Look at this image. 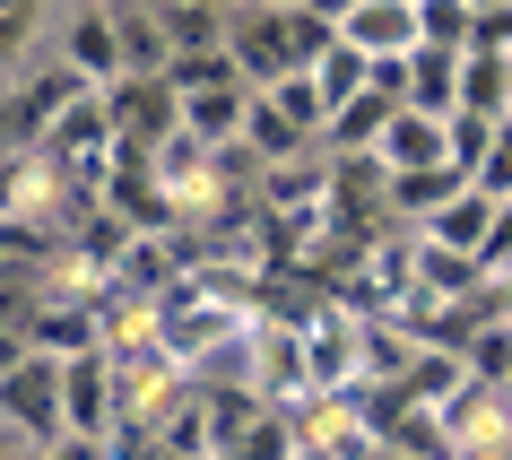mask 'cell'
Masks as SVG:
<instances>
[{"label":"cell","mask_w":512,"mask_h":460,"mask_svg":"<svg viewBox=\"0 0 512 460\" xmlns=\"http://www.w3.org/2000/svg\"><path fill=\"white\" fill-rule=\"evenodd\" d=\"M200 9H235V0H200Z\"/></svg>","instance_id":"cell-37"},{"label":"cell","mask_w":512,"mask_h":460,"mask_svg":"<svg viewBox=\"0 0 512 460\" xmlns=\"http://www.w3.org/2000/svg\"><path fill=\"white\" fill-rule=\"evenodd\" d=\"M9 148H27V139H18V113H9V87H0V157Z\"/></svg>","instance_id":"cell-33"},{"label":"cell","mask_w":512,"mask_h":460,"mask_svg":"<svg viewBox=\"0 0 512 460\" xmlns=\"http://www.w3.org/2000/svg\"><path fill=\"white\" fill-rule=\"evenodd\" d=\"M296 9L313 18V27H330V35H339V27H348V9H356V0H296Z\"/></svg>","instance_id":"cell-31"},{"label":"cell","mask_w":512,"mask_h":460,"mask_svg":"<svg viewBox=\"0 0 512 460\" xmlns=\"http://www.w3.org/2000/svg\"><path fill=\"white\" fill-rule=\"evenodd\" d=\"M174 96H191V87H226V79H243V61L226 53V44H200V53H165V70H157ZM252 87V79H243Z\"/></svg>","instance_id":"cell-23"},{"label":"cell","mask_w":512,"mask_h":460,"mask_svg":"<svg viewBox=\"0 0 512 460\" xmlns=\"http://www.w3.org/2000/svg\"><path fill=\"white\" fill-rule=\"evenodd\" d=\"M235 148H243L252 165H287V157H304V148H322V139H313V131H296V122H287V113H278L270 96L252 87V105H243V131H235Z\"/></svg>","instance_id":"cell-14"},{"label":"cell","mask_w":512,"mask_h":460,"mask_svg":"<svg viewBox=\"0 0 512 460\" xmlns=\"http://www.w3.org/2000/svg\"><path fill=\"white\" fill-rule=\"evenodd\" d=\"M486 139H495V113H469V105H460L452 122H443V165H460V174H478Z\"/></svg>","instance_id":"cell-28"},{"label":"cell","mask_w":512,"mask_h":460,"mask_svg":"<svg viewBox=\"0 0 512 460\" xmlns=\"http://www.w3.org/2000/svg\"><path fill=\"white\" fill-rule=\"evenodd\" d=\"M339 35L374 61H400V53H417V0H356Z\"/></svg>","instance_id":"cell-10"},{"label":"cell","mask_w":512,"mask_h":460,"mask_svg":"<svg viewBox=\"0 0 512 460\" xmlns=\"http://www.w3.org/2000/svg\"><path fill=\"white\" fill-rule=\"evenodd\" d=\"M0 426L18 434L27 452H53V443H70V426H61V356L35 348L18 374H0Z\"/></svg>","instance_id":"cell-2"},{"label":"cell","mask_w":512,"mask_h":460,"mask_svg":"<svg viewBox=\"0 0 512 460\" xmlns=\"http://www.w3.org/2000/svg\"><path fill=\"white\" fill-rule=\"evenodd\" d=\"M27 356H35V348H27V330H0V374H18Z\"/></svg>","instance_id":"cell-32"},{"label":"cell","mask_w":512,"mask_h":460,"mask_svg":"<svg viewBox=\"0 0 512 460\" xmlns=\"http://www.w3.org/2000/svg\"><path fill=\"white\" fill-rule=\"evenodd\" d=\"M53 61H70V70H79L87 87L131 79V61H122V27H113V0H79V9H61Z\"/></svg>","instance_id":"cell-7"},{"label":"cell","mask_w":512,"mask_h":460,"mask_svg":"<svg viewBox=\"0 0 512 460\" xmlns=\"http://www.w3.org/2000/svg\"><path fill=\"white\" fill-rule=\"evenodd\" d=\"M226 18H235V9H200V0H157L165 53H200V44H226Z\"/></svg>","instance_id":"cell-22"},{"label":"cell","mask_w":512,"mask_h":460,"mask_svg":"<svg viewBox=\"0 0 512 460\" xmlns=\"http://www.w3.org/2000/svg\"><path fill=\"white\" fill-rule=\"evenodd\" d=\"M61 9H79V0H61Z\"/></svg>","instance_id":"cell-38"},{"label":"cell","mask_w":512,"mask_h":460,"mask_svg":"<svg viewBox=\"0 0 512 460\" xmlns=\"http://www.w3.org/2000/svg\"><path fill=\"white\" fill-rule=\"evenodd\" d=\"M70 96H87V79L70 70V61H44L35 79H18V87H9V113H18V139L35 148V131H44V122H53V113L70 105Z\"/></svg>","instance_id":"cell-17"},{"label":"cell","mask_w":512,"mask_h":460,"mask_svg":"<svg viewBox=\"0 0 512 460\" xmlns=\"http://www.w3.org/2000/svg\"><path fill=\"white\" fill-rule=\"evenodd\" d=\"M304 70H313V96H322V113H339L348 96H365V87H374V53H356L348 35H330V44L304 61Z\"/></svg>","instance_id":"cell-19"},{"label":"cell","mask_w":512,"mask_h":460,"mask_svg":"<svg viewBox=\"0 0 512 460\" xmlns=\"http://www.w3.org/2000/svg\"><path fill=\"white\" fill-rule=\"evenodd\" d=\"M400 105H408V113H434V122H452V113H460V53H443V44L400 53Z\"/></svg>","instance_id":"cell-9"},{"label":"cell","mask_w":512,"mask_h":460,"mask_svg":"<svg viewBox=\"0 0 512 460\" xmlns=\"http://www.w3.org/2000/svg\"><path fill=\"white\" fill-rule=\"evenodd\" d=\"M287 452H296V417L287 408H252V426L235 434L226 460H287Z\"/></svg>","instance_id":"cell-26"},{"label":"cell","mask_w":512,"mask_h":460,"mask_svg":"<svg viewBox=\"0 0 512 460\" xmlns=\"http://www.w3.org/2000/svg\"><path fill=\"white\" fill-rule=\"evenodd\" d=\"M243 105H252V87L226 79V87H191V96H174V113H183L191 139H209V148H235L243 131Z\"/></svg>","instance_id":"cell-18"},{"label":"cell","mask_w":512,"mask_h":460,"mask_svg":"<svg viewBox=\"0 0 512 460\" xmlns=\"http://www.w3.org/2000/svg\"><path fill=\"white\" fill-rule=\"evenodd\" d=\"M356 330H365V313H348L339 296H322V304H304V313H296L304 382H313V391H365V365H356Z\"/></svg>","instance_id":"cell-4"},{"label":"cell","mask_w":512,"mask_h":460,"mask_svg":"<svg viewBox=\"0 0 512 460\" xmlns=\"http://www.w3.org/2000/svg\"><path fill=\"white\" fill-rule=\"evenodd\" d=\"M417 44L469 53V44H478V9H469V0H417Z\"/></svg>","instance_id":"cell-25"},{"label":"cell","mask_w":512,"mask_h":460,"mask_svg":"<svg viewBox=\"0 0 512 460\" xmlns=\"http://www.w3.org/2000/svg\"><path fill=\"white\" fill-rule=\"evenodd\" d=\"M374 165L382 174H426V165H443V122L400 105L391 122H382V139H374Z\"/></svg>","instance_id":"cell-12"},{"label":"cell","mask_w":512,"mask_h":460,"mask_svg":"<svg viewBox=\"0 0 512 460\" xmlns=\"http://www.w3.org/2000/svg\"><path fill=\"white\" fill-rule=\"evenodd\" d=\"M61 426H70V443H105V434L122 426L113 348H79V356H61Z\"/></svg>","instance_id":"cell-6"},{"label":"cell","mask_w":512,"mask_h":460,"mask_svg":"<svg viewBox=\"0 0 512 460\" xmlns=\"http://www.w3.org/2000/svg\"><path fill=\"white\" fill-rule=\"evenodd\" d=\"M243 391L261 408H296V400H313V382H304V339H296V322H261L252 313V339H243Z\"/></svg>","instance_id":"cell-5"},{"label":"cell","mask_w":512,"mask_h":460,"mask_svg":"<svg viewBox=\"0 0 512 460\" xmlns=\"http://www.w3.org/2000/svg\"><path fill=\"white\" fill-rule=\"evenodd\" d=\"M365 460H408V452H400V443H374V452H365Z\"/></svg>","instance_id":"cell-34"},{"label":"cell","mask_w":512,"mask_h":460,"mask_svg":"<svg viewBox=\"0 0 512 460\" xmlns=\"http://www.w3.org/2000/svg\"><path fill=\"white\" fill-rule=\"evenodd\" d=\"M261 96H270V105L287 113L296 131H313V139H322V122H330V113H322V96H313V70H278V79L261 87Z\"/></svg>","instance_id":"cell-27"},{"label":"cell","mask_w":512,"mask_h":460,"mask_svg":"<svg viewBox=\"0 0 512 460\" xmlns=\"http://www.w3.org/2000/svg\"><path fill=\"white\" fill-rule=\"evenodd\" d=\"M469 183L486 191V200H512V113L495 122V139H486V157H478V174Z\"/></svg>","instance_id":"cell-29"},{"label":"cell","mask_w":512,"mask_h":460,"mask_svg":"<svg viewBox=\"0 0 512 460\" xmlns=\"http://www.w3.org/2000/svg\"><path fill=\"white\" fill-rule=\"evenodd\" d=\"M460 183H469L460 165H426V174H382V209H400L408 226H426V217L443 209V200H452Z\"/></svg>","instance_id":"cell-20"},{"label":"cell","mask_w":512,"mask_h":460,"mask_svg":"<svg viewBox=\"0 0 512 460\" xmlns=\"http://www.w3.org/2000/svg\"><path fill=\"white\" fill-rule=\"evenodd\" d=\"M443 434H452V460H504L512 452V391L504 382H469L443 408Z\"/></svg>","instance_id":"cell-8"},{"label":"cell","mask_w":512,"mask_h":460,"mask_svg":"<svg viewBox=\"0 0 512 460\" xmlns=\"http://www.w3.org/2000/svg\"><path fill=\"white\" fill-rule=\"evenodd\" d=\"M235 9H296V0H235Z\"/></svg>","instance_id":"cell-35"},{"label":"cell","mask_w":512,"mask_h":460,"mask_svg":"<svg viewBox=\"0 0 512 460\" xmlns=\"http://www.w3.org/2000/svg\"><path fill=\"white\" fill-rule=\"evenodd\" d=\"M322 44H330V27H313L304 9H235V18H226V53L243 61L252 87H270L278 70H304Z\"/></svg>","instance_id":"cell-1"},{"label":"cell","mask_w":512,"mask_h":460,"mask_svg":"<svg viewBox=\"0 0 512 460\" xmlns=\"http://www.w3.org/2000/svg\"><path fill=\"white\" fill-rule=\"evenodd\" d=\"M391 113H400V96H391V87H365V96H348V105L322 122V148L330 157H374V139H382Z\"/></svg>","instance_id":"cell-16"},{"label":"cell","mask_w":512,"mask_h":460,"mask_svg":"<svg viewBox=\"0 0 512 460\" xmlns=\"http://www.w3.org/2000/svg\"><path fill=\"white\" fill-rule=\"evenodd\" d=\"M469 53H504V61H512V9H486V18H478V44H469Z\"/></svg>","instance_id":"cell-30"},{"label":"cell","mask_w":512,"mask_h":460,"mask_svg":"<svg viewBox=\"0 0 512 460\" xmlns=\"http://www.w3.org/2000/svg\"><path fill=\"white\" fill-rule=\"evenodd\" d=\"M460 105L469 113H512V61L504 53H460Z\"/></svg>","instance_id":"cell-21"},{"label":"cell","mask_w":512,"mask_h":460,"mask_svg":"<svg viewBox=\"0 0 512 460\" xmlns=\"http://www.w3.org/2000/svg\"><path fill=\"white\" fill-rule=\"evenodd\" d=\"M469 9H478V18H486V9H512V0H469Z\"/></svg>","instance_id":"cell-36"},{"label":"cell","mask_w":512,"mask_h":460,"mask_svg":"<svg viewBox=\"0 0 512 460\" xmlns=\"http://www.w3.org/2000/svg\"><path fill=\"white\" fill-rule=\"evenodd\" d=\"M495 209H504V200H486L478 183H460L452 200H443V209L417 226V235H426V244H443V252H469V261H478V244H486V226H495Z\"/></svg>","instance_id":"cell-15"},{"label":"cell","mask_w":512,"mask_h":460,"mask_svg":"<svg viewBox=\"0 0 512 460\" xmlns=\"http://www.w3.org/2000/svg\"><path fill=\"white\" fill-rule=\"evenodd\" d=\"M417 296L443 304V313H460V304L486 296V270L469 261V252H443V244H426V235H417Z\"/></svg>","instance_id":"cell-13"},{"label":"cell","mask_w":512,"mask_h":460,"mask_svg":"<svg viewBox=\"0 0 512 460\" xmlns=\"http://www.w3.org/2000/svg\"><path fill=\"white\" fill-rule=\"evenodd\" d=\"M113 139V105H105V87H87V96H70V105L35 131V157H79V148H105Z\"/></svg>","instance_id":"cell-11"},{"label":"cell","mask_w":512,"mask_h":460,"mask_svg":"<svg viewBox=\"0 0 512 460\" xmlns=\"http://www.w3.org/2000/svg\"><path fill=\"white\" fill-rule=\"evenodd\" d=\"M113 27H122V61H131V70H165L157 0H113Z\"/></svg>","instance_id":"cell-24"},{"label":"cell","mask_w":512,"mask_h":460,"mask_svg":"<svg viewBox=\"0 0 512 460\" xmlns=\"http://www.w3.org/2000/svg\"><path fill=\"white\" fill-rule=\"evenodd\" d=\"M408 296H417V226L365 235V252H356V270H348V287H339V304H348V313H400Z\"/></svg>","instance_id":"cell-3"}]
</instances>
